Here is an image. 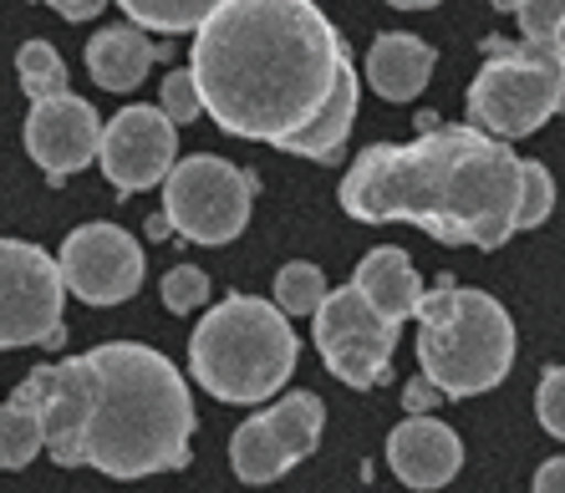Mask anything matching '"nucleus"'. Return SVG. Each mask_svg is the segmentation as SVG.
Here are the masks:
<instances>
[{
    "instance_id": "obj_1",
    "label": "nucleus",
    "mask_w": 565,
    "mask_h": 493,
    "mask_svg": "<svg viewBox=\"0 0 565 493\" xmlns=\"http://www.w3.org/2000/svg\"><path fill=\"white\" fill-rule=\"evenodd\" d=\"M347 62L342 31L316 0H224L189 52L204 112L230 138L270 148L311 128Z\"/></svg>"
},
{
    "instance_id": "obj_2",
    "label": "nucleus",
    "mask_w": 565,
    "mask_h": 493,
    "mask_svg": "<svg viewBox=\"0 0 565 493\" xmlns=\"http://www.w3.org/2000/svg\"><path fill=\"white\" fill-rule=\"evenodd\" d=\"M520 163L479 128H428L413 143H372L352 158L342 208L362 224H413L438 245L500 249L520 229Z\"/></svg>"
},
{
    "instance_id": "obj_3",
    "label": "nucleus",
    "mask_w": 565,
    "mask_h": 493,
    "mask_svg": "<svg viewBox=\"0 0 565 493\" xmlns=\"http://www.w3.org/2000/svg\"><path fill=\"white\" fill-rule=\"evenodd\" d=\"M93 372V422L82 458L107 479H148L189 463L194 397L184 372L143 341H103L87 356Z\"/></svg>"
},
{
    "instance_id": "obj_4",
    "label": "nucleus",
    "mask_w": 565,
    "mask_h": 493,
    "mask_svg": "<svg viewBox=\"0 0 565 493\" xmlns=\"http://www.w3.org/2000/svg\"><path fill=\"white\" fill-rule=\"evenodd\" d=\"M301 341L276 300L224 296L204 311L189 341V372L220 403H265L296 372Z\"/></svg>"
},
{
    "instance_id": "obj_5",
    "label": "nucleus",
    "mask_w": 565,
    "mask_h": 493,
    "mask_svg": "<svg viewBox=\"0 0 565 493\" xmlns=\"http://www.w3.org/2000/svg\"><path fill=\"white\" fill-rule=\"evenodd\" d=\"M418 366L438 397H479L514 366V321L489 290L444 280L418 306Z\"/></svg>"
},
{
    "instance_id": "obj_6",
    "label": "nucleus",
    "mask_w": 565,
    "mask_h": 493,
    "mask_svg": "<svg viewBox=\"0 0 565 493\" xmlns=\"http://www.w3.org/2000/svg\"><path fill=\"white\" fill-rule=\"evenodd\" d=\"M469 128H479L484 138H530L535 128H545L555 112L565 107V62L555 56V46H494L479 77L469 82Z\"/></svg>"
},
{
    "instance_id": "obj_7",
    "label": "nucleus",
    "mask_w": 565,
    "mask_h": 493,
    "mask_svg": "<svg viewBox=\"0 0 565 493\" xmlns=\"http://www.w3.org/2000/svg\"><path fill=\"white\" fill-rule=\"evenodd\" d=\"M255 179L220 153H189L163 179V219L189 245H230L245 234Z\"/></svg>"
},
{
    "instance_id": "obj_8",
    "label": "nucleus",
    "mask_w": 565,
    "mask_h": 493,
    "mask_svg": "<svg viewBox=\"0 0 565 493\" xmlns=\"http://www.w3.org/2000/svg\"><path fill=\"white\" fill-rule=\"evenodd\" d=\"M62 300L66 280L56 270V255L31 239H0V351L62 346Z\"/></svg>"
},
{
    "instance_id": "obj_9",
    "label": "nucleus",
    "mask_w": 565,
    "mask_h": 493,
    "mask_svg": "<svg viewBox=\"0 0 565 493\" xmlns=\"http://www.w3.org/2000/svg\"><path fill=\"white\" fill-rule=\"evenodd\" d=\"M327 403L316 392H286L276 407L245 417L230 438V468L239 483H276L321 448Z\"/></svg>"
},
{
    "instance_id": "obj_10",
    "label": "nucleus",
    "mask_w": 565,
    "mask_h": 493,
    "mask_svg": "<svg viewBox=\"0 0 565 493\" xmlns=\"http://www.w3.org/2000/svg\"><path fill=\"white\" fill-rule=\"evenodd\" d=\"M311 321H316V331H311L316 351H321V362H327V372L337 382L367 392L387 377L393 351H397V325L372 311V300L356 286L331 290Z\"/></svg>"
},
{
    "instance_id": "obj_11",
    "label": "nucleus",
    "mask_w": 565,
    "mask_h": 493,
    "mask_svg": "<svg viewBox=\"0 0 565 493\" xmlns=\"http://www.w3.org/2000/svg\"><path fill=\"white\" fill-rule=\"evenodd\" d=\"M66 290L87 306H122L143 290V245L122 224H82L62 239L56 255Z\"/></svg>"
},
{
    "instance_id": "obj_12",
    "label": "nucleus",
    "mask_w": 565,
    "mask_h": 493,
    "mask_svg": "<svg viewBox=\"0 0 565 493\" xmlns=\"http://www.w3.org/2000/svg\"><path fill=\"white\" fill-rule=\"evenodd\" d=\"M103 179L118 194H143L153 183H163L179 163V132H173L169 112L148 103L122 107L103 128V148H97Z\"/></svg>"
},
{
    "instance_id": "obj_13",
    "label": "nucleus",
    "mask_w": 565,
    "mask_h": 493,
    "mask_svg": "<svg viewBox=\"0 0 565 493\" xmlns=\"http://www.w3.org/2000/svg\"><path fill=\"white\" fill-rule=\"evenodd\" d=\"M11 397L36 407L52 463H62V468L87 463V458H82V442H87V422H93V372H87L82 356L36 366Z\"/></svg>"
},
{
    "instance_id": "obj_14",
    "label": "nucleus",
    "mask_w": 565,
    "mask_h": 493,
    "mask_svg": "<svg viewBox=\"0 0 565 493\" xmlns=\"http://www.w3.org/2000/svg\"><path fill=\"white\" fill-rule=\"evenodd\" d=\"M103 148V122H97L93 103L87 97H52V103H36L26 112V153L52 183L82 173Z\"/></svg>"
},
{
    "instance_id": "obj_15",
    "label": "nucleus",
    "mask_w": 565,
    "mask_h": 493,
    "mask_svg": "<svg viewBox=\"0 0 565 493\" xmlns=\"http://www.w3.org/2000/svg\"><path fill=\"white\" fill-rule=\"evenodd\" d=\"M387 468L397 473V483L428 493L454 483V473L463 468V442L459 432L438 422L434 412L423 417H403L393 432H387Z\"/></svg>"
},
{
    "instance_id": "obj_16",
    "label": "nucleus",
    "mask_w": 565,
    "mask_h": 493,
    "mask_svg": "<svg viewBox=\"0 0 565 493\" xmlns=\"http://www.w3.org/2000/svg\"><path fill=\"white\" fill-rule=\"evenodd\" d=\"M352 286L372 300V311L387 315L393 325H403L408 315H418L423 296H428L423 280H418V270H413V260L403 255V249H393V245L367 249V255L356 260Z\"/></svg>"
},
{
    "instance_id": "obj_17",
    "label": "nucleus",
    "mask_w": 565,
    "mask_h": 493,
    "mask_svg": "<svg viewBox=\"0 0 565 493\" xmlns=\"http://www.w3.org/2000/svg\"><path fill=\"white\" fill-rule=\"evenodd\" d=\"M434 77V46L413 31H382L367 52V82L387 103H413Z\"/></svg>"
},
{
    "instance_id": "obj_18",
    "label": "nucleus",
    "mask_w": 565,
    "mask_h": 493,
    "mask_svg": "<svg viewBox=\"0 0 565 493\" xmlns=\"http://www.w3.org/2000/svg\"><path fill=\"white\" fill-rule=\"evenodd\" d=\"M356 97H362V82H356V66L347 62L337 87H331L327 107L316 112L311 128H301L296 138L280 143V153H296V158H311V163H337L347 153V138H352V122H356Z\"/></svg>"
},
{
    "instance_id": "obj_19",
    "label": "nucleus",
    "mask_w": 565,
    "mask_h": 493,
    "mask_svg": "<svg viewBox=\"0 0 565 493\" xmlns=\"http://www.w3.org/2000/svg\"><path fill=\"white\" fill-rule=\"evenodd\" d=\"M158 46L143 36L138 26H103L93 41H87V72L103 92H132L143 87V77L153 72Z\"/></svg>"
},
{
    "instance_id": "obj_20",
    "label": "nucleus",
    "mask_w": 565,
    "mask_h": 493,
    "mask_svg": "<svg viewBox=\"0 0 565 493\" xmlns=\"http://www.w3.org/2000/svg\"><path fill=\"white\" fill-rule=\"evenodd\" d=\"M224 0H118V11L128 15L138 31H163V36H184L199 31L220 11Z\"/></svg>"
},
{
    "instance_id": "obj_21",
    "label": "nucleus",
    "mask_w": 565,
    "mask_h": 493,
    "mask_svg": "<svg viewBox=\"0 0 565 493\" xmlns=\"http://www.w3.org/2000/svg\"><path fill=\"white\" fill-rule=\"evenodd\" d=\"M36 453H46V432H41L36 407H26L21 397L0 403V468H26Z\"/></svg>"
},
{
    "instance_id": "obj_22",
    "label": "nucleus",
    "mask_w": 565,
    "mask_h": 493,
    "mask_svg": "<svg viewBox=\"0 0 565 493\" xmlns=\"http://www.w3.org/2000/svg\"><path fill=\"white\" fill-rule=\"evenodd\" d=\"M15 77H21V92L36 103H52L66 92V62L56 56L52 41H26L21 52H15Z\"/></svg>"
},
{
    "instance_id": "obj_23",
    "label": "nucleus",
    "mask_w": 565,
    "mask_h": 493,
    "mask_svg": "<svg viewBox=\"0 0 565 493\" xmlns=\"http://www.w3.org/2000/svg\"><path fill=\"white\" fill-rule=\"evenodd\" d=\"M327 296H331V290H327V275H321V265H311V260L280 265V275H276V306L286 315H316Z\"/></svg>"
},
{
    "instance_id": "obj_24",
    "label": "nucleus",
    "mask_w": 565,
    "mask_h": 493,
    "mask_svg": "<svg viewBox=\"0 0 565 493\" xmlns=\"http://www.w3.org/2000/svg\"><path fill=\"white\" fill-rule=\"evenodd\" d=\"M555 208V183H551V169L545 163H535V158H525L520 163V229H540V224L551 219Z\"/></svg>"
},
{
    "instance_id": "obj_25",
    "label": "nucleus",
    "mask_w": 565,
    "mask_h": 493,
    "mask_svg": "<svg viewBox=\"0 0 565 493\" xmlns=\"http://www.w3.org/2000/svg\"><path fill=\"white\" fill-rule=\"evenodd\" d=\"M158 296H163V306H169L173 315L199 311V306L210 300V275L199 270V265H173V270L163 275V286H158Z\"/></svg>"
},
{
    "instance_id": "obj_26",
    "label": "nucleus",
    "mask_w": 565,
    "mask_h": 493,
    "mask_svg": "<svg viewBox=\"0 0 565 493\" xmlns=\"http://www.w3.org/2000/svg\"><path fill=\"white\" fill-rule=\"evenodd\" d=\"M535 417L551 438H565V366H545V372H540Z\"/></svg>"
},
{
    "instance_id": "obj_27",
    "label": "nucleus",
    "mask_w": 565,
    "mask_h": 493,
    "mask_svg": "<svg viewBox=\"0 0 565 493\" xmlns=\"http://www.w3.org/2000/svg\"><path fill=\"white\" fill-rule=\"evenodd\" d=\"M163 112H169V122L179 128V122H194L199 112H204V103H199V87H194V72L189 66H179V72H169L163 77Z\"/></svg>"
},
{
    "instance_id": "obj_28",
    "label": "nucleus",
    "mask_w": 565,
    "mask_h": 493,
    "mask_svg": "<svg viewBox=\"0 0 565 493\" xmlns=\"http://www.w3.org/2000/svg\"><path fill=\"white\" fill-rule=\"evenodd\" d=\"M514 21H520V36H525V41H535V46H551L555 26L565 21V0H525Z\"/></svg>"
},
{
    "instance_id": "obj_29",
    "label": "nucleus",
    "mask_w": 565,
    "mask_h": 493,
    "mask_svg": "<svg viewBox=\"0 0 565 493\" xmlns=\"http://www.w3.org/2000/svg\"><path fill=\"white\" fill-rule=\"evenodd\" d=\"M41 6H52V11L66 15V21H93V15H103L107 0H41Z\"/></svg>"
},
{
    "instance_id": "obj_30",
    "label": "nucleus",
    "mask_w": 565,
    "mask_h": 493,
    "mask_svg": "<svg viewBox=\"0 0 565 493\" xmlns=\"http://www.w3.org/2000/svg\"><path fill=\"white\" fill-rule=\"evenodd\" d=\"M535 493H565V458H551V463H540Z\"/></svg>"
},
{
    "instance_id": "obj_31",
    "label": "nucleus",
    "mask_w": 565,
    "mask_h": 493,
    "mask_svg": "<svg viewBox=\"0 0 565 493\" xmlns=\"http://www.w3.org/2000/svg\"><path fill=\"white\" fill-rule=\"evenodd\" d=\"M434 403H438V392L428 382H413L408 387V417H423V407H434Z\"/></svg>"
},
{
    "instance_id": "obj_32",
    "label": "nucleus",
    "mask_w": 565,
    "mask_h": 493,
    "mask_svg": "<svg viewBox=\"0 0 565 493\" xmlns=\"http://www.w3.org/2000/svg\"><path fill=\"white\" fill-rule=\"evenodd\" d=\"M387 6H397V11H434L438 0H387Z\"/></svg>"
},
{
    "instance_id": "obj_33",
    "label": "nucleus",
    "mask_w": 565,
    "mask_h": 493,
    "mask_svg": "<svg viewBox=\"0 0 565 493\" xmlns=\"http://www.w3.org/2000/svg\"><path fill=\"white\" fill-rule=\"evenodd\" d=\"M551 46H555V56H561V62H565V21H561V26H555V36H551Z\"/></svg>"
},
{
    "instance_id": "obj_34",
    "label": "nucleus",
    "mask_w": 565,
    "mask_h": 493,
    "mask_svg": "<svg viewBox=\"0 0 565 493\" xmlns=\"http://www.w3.org/2000/svg\"><path fill=\"white\" fill-rule=\"evenodd\" d=\"M520 6H525V0H494V11H510V15H520Z\"/></svg>"
}]
</instances>
